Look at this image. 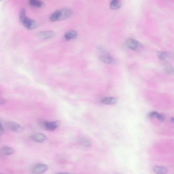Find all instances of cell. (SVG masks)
Wrapping results in <instances>:
<instances>
[{
    "mask_svg": "<svg viewBox=\"0 0 174 174\" xmlns=\"http://www.w3.org/2000/svg\"><path fill=\"white\" fill-rule=\"evenodd\" d=\"M20 20L21 23L28 30L35 29L38 27L39 24L37 21L32 20L26 15V11L24 9L21 10L20 14Z\"/></svg>",
    "mask_w": 174,
    "mask_h": 174,
    "instance_id": "obj_1",
    "label": "cell"
},
{
    "mask_svg": "<svg viewBox=\"0 0 174 174\" xmlns=\"http://www.w3.org/2000/svg\"><path fill=\"white\" fill-rule=\"evenodd\" d=\"M126 44L128 48L136 51H140L143 47L140 43L132 39H128L126 41Z\"/></svg>",
    "mask_w": 174,
    "mask_h": 174,
    "instance_id": "obj_2",
    "label": "cell"
},
{
    "mask_svg": "<svg viewBox=\"0 0 174 174\" xmlns=\"http://www.w3.org/2000/svg\"><path fill=\"white\" fill-rule=\"evenodd\" d=\"M59 123L58 121L45 122L41 123V126L45 130L52 131L55 130L58 127Z\"/></svg>",
    "mask_w": 174,
    "mask_h": 174,
    "instance_id": "obj_3",
    "label": "cell"
},
{
    "mask_svg": "<svg viewBox=\"0 0 174 174\" xmlns=\"http://www.w3.org/2000/svg\"><path fill=\"white\" fill-rule=\"evenodd\" d=\"M55 35V32L51 30L43 31L38 33L37 34L38 37L43 40L50 39L54 37Z\"/></svg>",
    "mask_w": 174,
    "mask_h": 174,
    "instance_id": "obj_4",
    "label": "cell"
},
{
    "mask_svg": "<svg viewBox=\"0 0 174 174\" xmlns=\"http://www.w3.org/2000/svg\"><path fill=\"white\" fill-rule=\"evenodd\" d=\"M48 166L46 164H39L35 166L32 170V172L35 174H40L46 172L48 169Z\"/></svg>",
    "mask_w": 174,
    "mask_h": 174,
    "instance_id": "obj_5",
    "label": "cell"
},
{
    "mask_svg": "<svg viewBox=\"0 0 174 174\" xmlns=\"http://www.w3.org/2000/svg\"><path fill=\"white\" fill-rule=\"evenodd\" d=\"M7 125L9 129L14 132H21L24 130L23 126L15 122H9Z\"/></svg>",
    "mask_w": 174,
    "mask_h": 174,
    "instance_id": "obj_6",
    "label": "cell"
},
{
    "mask_svg": "<svg viewBox=\"0 0 174 174\" xmlns=\"http://www.w3.org/2000/svg\"><path fill=\"white\" fill-rule=\"evenodd\" d=\"M101 60L104 63L109 64H112L115 63V60L112 57L107 54H102L100 57Z\"/></svg>",
    "mask_w": 174,
    "mask_h": 174,
    "instance_id": "obj_7",
    "label": "cell"
},
{
    "mask_svg": "<svg viewBox=\"0 0 174 174\" xmlns=\"http://www.w3.org/2000/svg\"><path fill=\"white\" fill-rule=\"evenodd\" d=\"M60 20H62L70 17L72 14V11L70 9L63 8L60 9Z\"/></svg>",
    "mask_w": 174,
    "mask_h": 174,
    "instance_id": "obj_8",
    "label": "cell"
},
{
    "mask_svg": "<svg viewBox=\"0 0 174 174\" xmlns=\"http://www.w3.org/2000/svg\"><path fill=\"white\" fill-rule=\"evenodd\" d=\"M32 139L35 141L38 142H43L46 141L47 138L43 134L38 133L32 136Z\"/></svg>",
    "mask_w": 174,
    "mask_h": 174,
    "instance_id": "obj_9",
    "label": "cell"
},
{
    "mask_svg": "<svg viewBox=\"0 0 174 174\" xmlns=\"http://www.w3.org/2000/svg\"><path fill=\"white\" fill-rule=\"evenodd\" d=\"M78 36V33L75 30H70L67 32L64 35V37L67 40L76 39Z\"/></svg>",
    "mask_w": 174,
    "mask_h": 174,
    "instance_id": "obj_10",
    "label": "cell"
},
{
    "mask_svg": "<svg viewBox=\"0 0 174 174\" xmlns=\"http://www.w3.org/2000/svg\"><path fill=\"white\" fill-rule=\"evenodd\" d=\"M29 3L30 6L36 8H42L45 6L43 2L39 0H30Z\"/></svg>",
    "mask_w": 174,
    "mask_h": 174,
    "instance_id": "obj_11",
    "label": "cell"
},
{
    "mask_svg": "<svg viewBox=\"0 0 174 174\" xmlns=\"http://www.w3.org/2000/svg\"><path fill=\"white\" fill-rule=\"evenodd\" d=\"M61 14L60 10L55 11L49 17V20L51 21H56L60 20Z\"/></svg>",
    "mask_w": 174,
    "mask_h": 174,
    "instance_id": "obj_12",
    "label": "cell"
},
{
    "mask_svg": "<svg viewBox=\"0 0 174 174\" xmlns=\"http://www.w3.org/2000/svg\"><path fill=\"white\" fill-rule=\"evenodd\" d=\"M153 170L157 174H166L168 172L167 168L163 166H154Z\"/></svg>",
    "mask_w": 174,
    "mask_h": 174,
    "instance_id": "obj_13",
    "label": "cell"
},
{
    "mask_svg": "<svg viewBox=\"0 0 174 174\" xmlns=\"http://www.w3.org/2000/svg\"><path fill=\"white\" fill-rule=\"evenodd\" d=\"M79 142L81 145L84 147H90L92 145L91 141L89 139L85 137L81 138L79 140Z\"/></svg>",
    "mask_w": 174,
    "mask_h": 174,
    "instance_id": "obj_14",
    "label": "cell"
},
{
    "mask_svg": "<svg viewBox=\"0 0 174 174\" xmlns=\"http://www.w3.org/2000/svg\"><path fill=\"white\" fill-rule=\"evenodd\" d=\"M117 102V99L115 97H107L101 101V102L106 104H115Z\"/></svg>",
    "mask_w": 174,
    "mask_h": 174,
    "instance_id": "obj_15",
    "label": "cell"
},
{
    "mask_svg": "<svg viewBox=\"0 0 174 174\" xmlns=\"http://www.w3.org/2000/svg\"><path fill=\"white\" fill-rule=\"evenodd\" d=\"M121 6V2L118 0H114L112 1L110 4V8L113 10L118 9L120 8Z\"/></svg>",
    "mask_w": 174,
    "mask_h": 174,
    "instance_id": "obj_16",
    "label": "cell"
},
{
    "mask_svg": "<svg viewBox=\"0 0 174 174\" xmlns=\"http://www.w3.org/2000/svg\"><path fill=\"white\" fill-rule=\"evenodd\" d=\"M2 151L5 154L10 155L14 153V150L10 147L4 145L2 148Z\"/></svg>",
    "mask_w": 174,
    "mask_h": 174,
    "instance_id": "obj_17",
    "label": "cell"
},
{
    "mask_svg": "<svg viewBox=\"0 0 174 174\" xmlns=\"http://www.w3.org/2000/svg\"><path fill=\"white\" fill-rule=\"evenodd\" d=\"M158 58L162 59H165L169 56V54L167 52L162 51L159 52L157 54Z\"/></svg>",
    "mask_w": 174,
    "mask_h": 174,
    "instance_id": "obj_18",
    "label": "cell"
},
{
    "mask_svg": "<svg viewBox=\"0 0 174 174\" xmlns=\"http://www.w3.org/2000/svg\"><path fill=\"white\" fill-rule=\"evenodd\" d=\"M165 70L169 74L172 75L173 73V69L170 66L167 67L165 68Z\"/></svg>",
    "mask_w": 174,
    "mask_h": 174,
    "instance_id": "obj_19",
    "label": "cell"
},
{
    "mask_svg": "<svg viewBox=\"0 0 174 174\" xmlns=\"http://www.w3.org/2000/svg\"><path fill=\"white\" fill-rule=\"evenodd\" d=\"M158 112L156 111L152 112L149 114V116L150 118L157 117L158 115Z\"/></svg>",
    "mask_w": 174,
    "mask_h": 174,
    "instance_id": "obj_20",
    "label": "cell"
},
{
    "mask_svg": "<svg viewBox=\"0 0 174 174\" xmlns=\"http://www.w3.org/2000/svg\"><path fill=\"white\" fill-rule=\"evenodd\" d=\"M157 117L161 121H164L165 120V116L162 115V114L159 113Z\"/></svg>",
    "mask_w": 174,
    "mask_h": 174,
    "instance_id": "obj_21",
    "label": "cell"
},
{
    "mask_svg": "<svg viewBox=\"0 0 174 174\" xmlns=\"http://www.w3.org/2000/svg\"><path fill=\"white\" fill-rule=\"evenodd\" d=\"M1 121V120H0ZM4 133V128L3 126L1 124V122H0V137L2 136L3 135Z\"/></svg>",
    "mask_w": 174,
    "mask_h": 174,
    "instance_id": "obj_22",
    "label": "cell"
},
{
    "mask_svg": "<svg viewBox=\"0 0 174 174\" xmlns=\"http://www.w3.org/2000/svg\"><path fill=\"white\" fill-rule=\"evenodd\" d=\"M6 100L0 98V104H4L6 103Z\"/></svg>",
    "mask_w": 174,
    "mask_h": 174,
    "instance_id": "obj_23",
    "label": "cell"
},
{
    "mask_svg": "<svg viewBox=\"0 0 174 174\" xmlns=\"http://www.w3.org/2000/svg\"><path fill=\"white\" fill-rule=\"evenodd\" d=\"M57 174H70L68 173H59Z\"/></svg>",
    "mask_w": 174,
    "mask_h": 174,
    "instance_id": "obj_24",
    "label": "cell"
},
{
    "mask_svg": "<svg viewBox=\"0 0 174 174\" xmlns=\"http://www.w3.org/2000/svg\"></svg>",
    "mask_w": 174,
    "mask_h": 174,
    "instance_id": "obj_25",
    "label": "cell"
},
{
    "mask_svg": "<svg viewBox=\"0 0 174 174\" xmlns=\"http://www.w3.org/2000/svg\"></svg>",
    "mask_w": 174,
    "mask_h": 174,
    "instance_id": "obj_26",
    "label": "cell"
}]
</instances>
